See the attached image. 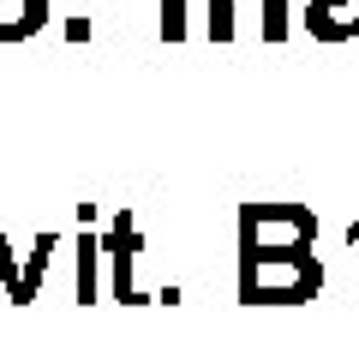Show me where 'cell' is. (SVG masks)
Here are the masks:
<instances>
[{
	"instance_id": "1",
	"label": "cell",
	"mask_w": 359,
	"mask_h": 359,
	"mask_svg": "<svg viewBox=\"0 0 359 359\" xmlns=\"http://www.w3.org/2000/svg\"><path fill=\"white\" fill-rule=\"evenodd\" d=\"M318 245L311 204H240V264L252 257H299Z\"/></svg>"
},
{
	"instance_id": "2",
	"label": "cell",
	"mask_w": 359,
	"mask_h": 359,
	"mask_svg": "<svg viewBox=\"0 0 359 359\" xmlns=\"http://www.w3.org/2000/svg\"><path fill=\"white\" fill-rule=\"evenodd\" d=\"M323 294V257H252L240 264V306H311Z\"/></svg>"
},
{
	"instance_id": "9",
	"label": "cell",
	"mask_w": 359,
	"mask_h": 359,
	"mask_svg": "<svg viewBox=\"0 0 359 359\" xmlns=\"http://www.w3.org/2000/svg\"><path fill=\"white\" fill-rule=\"evenodd\" d=\"M156 30H162V42H186L192 36V0H162Z\"/></svg>"
},
{
	"instance_id": "4",
	"label": "cell",
	"mask_w": 359,
	"mask_h": 359,
	"mask_svg": "<svg viewBox=\"0 0 359 359\" xmlns=\"http://www.w3.org/2000/svg\"><path fill=\"white\" fill-rule=\"evenodd\" d=\"M299 25L311 42H359V0H306Z\"/></svg>"
},
{
	"instance_id": "5",
	"label": "cell",
	"mask_w": 359,
	"mask_h": 359,
	"mask_svg": "<svg viewBox=\"0 0 359 359\" xmlns=\"http://www.w3.org/2000/svg\"><path fill=\"white\" fill-rule=\"evenodd\" d=\"M72 264H78V287H72V299H78V306H96V294H102V287H96V269H102L108 264V257H102V233H78V240H72Z\"/></svg>"
},
{
	"instance_id": "10",
	"label": "cell",
	"mask_w": 359,
	"mask_h": 359,
	"mask_svg": "<svg viewBox=\"0 0 359 359\" xmlns=\"http://www.w3.org/2000/svg\"><path fill=\"white\" fill-rule=\"evenodd\" d=\"M257 25H264V42H282L287 30H294V18H287V0H257Z\"/></svg>"
},
{
	"instance_id": "3",
	"label": "cell",
	"mask_w": 359,
	"mask_h": 359,
	"mask_svg": "<svg viewBox=\"0 0 359 359\" xmlns=\"http://www.w3.org/2000/svg\"><path fill=\"white\" fill-rule=\"evenodd\" d=\"M138 216H132V204H120L114 216H108L102 228V257H108V294L120 299V306H150L156 294H144L138 282H132V264H138Z\"/></svg>"
},
{
	"instance_id": "11",
	"label": "cell",
	"mask_w": 359,
	"mask_h": 359,
	"mask_svg": "<svg viewBox=\"0 0 359 359\" xmlns=\"http://www.w3.org/2000/svg\"><path fill=\"white\" fill-rule=\"evenodd\" d=\"M18 276H25V264H18V252H13V240L0 233V282H6V294L18 287Z\"/></svg>"
},
{
	"instance_id": "13",
	"label": "cell",
	"mask_w": 359,
	"mask_h": 359,
	"mask_svg": "<svg viewBox=\"0 0 359 359\" xmlns=\"http://www.w3.org/2000/svg\"><path fill=\"white\" fill-rule=\"evenodd\" d=\"M347 245H359V222H347Z\"/></svg>"
},
{
	"instance_id": "6",
	"label": "cell",
	"mask_w": 359,
	"mask_h": 359,
	"mask_svg": "<svg viewBox=\"0 0 359 359\" xmlns=\"http://www.w3.org/2000/svg\"><path fill=\"white\" fill-rule=\"evenodd\" d=\"M54 245H60V233H36V245H30V257H25V276H18V287L6 294L18 311L42 294V276H48V264H54Z\"/></svg>"
},
{
	"instance_id": "8",
	"label": "cell",
	"mask_w": 359,
	"mask_h": 359,
	"mask_svg": "<svg viewBox=\"0 0 359 359\" xmlns=\"http://www.w3.org/2000/svg\"><path fill=\"white\" fill-rule=\"evenodd\" d=\"M204 30H210V42H233L240 36V6H233V0H210L204 6Z\"/></svg>"
},
{
	"instance_id": "7",
	"label": "cell",
	"mask_w": 359,
	"mask_h": 359,
	"mask_svg": "<svg viewBox=\"0 0 359 359\" xmlns=\"http://www.w3.org/2000/svg\"><path fill=\"white\" fill-rule=\"evenodd\" d=\"M48 25V0H0V42H30Z\"/></svg>"
},
{
	"instance_id": "12",
	"label": "cell",
	"mask_w": 359,
	"mask_h": 359,
	"mask_svg": "<svg viewBox=\"0 0 359 359\" xmlns=\"http://www.w3.org/2000/svg\"><path fill=\"white\" fill-rule=\"evenodd\" d=\"M96 36V25H90V18H72V25H66V42H90Z\"/></svg>"
}]
</instances>
